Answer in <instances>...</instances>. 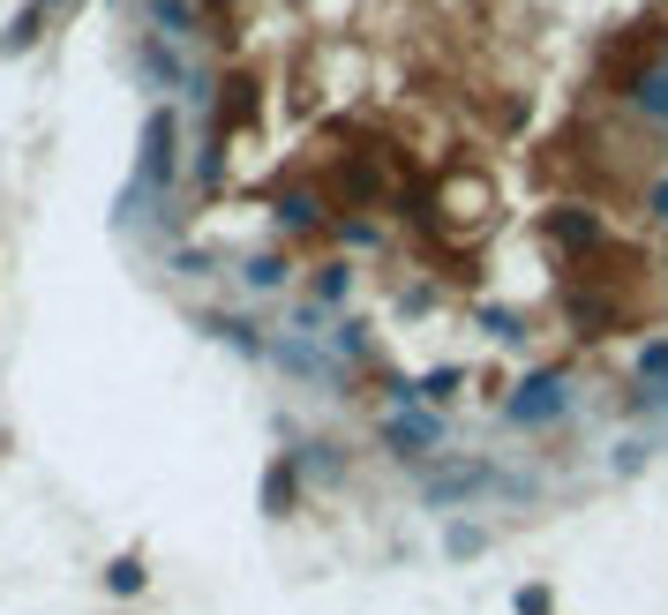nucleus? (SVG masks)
<instances>
[{
  "label": "nucleus",
  "instance_id": "nucleus-6",
  "mask_svg": "<svg viewBox=\"0 0 668 615\" xmlns=\"http://www.w3.org/2000/svg\"><path fill=\"white\" fill-rule=\"evenodd\" d=\"M286 503H293V465H271V481H263V510L286 518Z\"/></svg>",
  "mask_w": 668,
  "mask_h": 615
},
{
  "label": "nucleus",
  "instance_id": "nucleus-7",
  "mask_svg": "<svg viewBox=\"0 0 668 615\" xmlns=\"http://www.w3.org/2000/svg\"><path fill=\"white\" fill-rule=\"evenodd\" d=\"M249 286H263V293L286 286V263H278V255H255V263H249Z\"/></svg>",
  "mask_w": 668,
  "mask_h": 615
},
{
  "label": "nucleus",
  "instance_id": "nucleus-5",
  "mask_svg": "<svg viewBox=\"0 0 668 615\" xmlns=\"http://www.w3.org/2000/svg\"><path fill=\"white\" fill-rule=\"evenodd\" d=\"M548 241H563V248L601 241V218H548Z\"/></svg>",
  "mask_w": 668,
  "mask_h": 615
},
{
  "label": "nucleus",
  "instance_id": "nucleus-16",
  "mask_svg": "<svg viewBox=\"0 0 668 615\" xmlns=\"http://www.w3.org/2000/svg\"><path fill=\"white\" fill-rule=\"evenodd\" d=\"M654 210H661V218H668V188H661V196H654Z\"/></svg>",
  "mask_w": 668,
  "mask_h": 615
},
{
  "label": "nucleus",
  "instance_id": "nucleus-2",
  "mask_svg": "<svg viewBox=\"0 0 668 615\" xmlns=\"http://www.w3.org/2000/svg\"><path fill=\"white\" fill-rule=\"evenodd\" d=\"M173 173V113H151L143 128V173H135V188H158Z\"/></svg>",
  "mask_w": 668,
  "mask_h": 615
},
{
  "label": "nucleus",
  "instance_id": "nucleus-11",
  "mask_svg": "<svg viewBox=\"0 0 668 615\" xmlns=\"http://www.w3.org/2000/svg\"><path fill=\"white\" fill-rule=\"evenodd\" d=\"M481 548H489V540L473 534V526H451V556H481Z\"/></svg>",
  "mask_w": 668,
  "mask_h": 615
},
{
  "label": "nucleus",
  "instance_id": "nucleus-15",
  "mask_svg": "<svg viewBox=\"0 0 668 615\" xmlns=\"http://www.w3.org/2000/svg\"><path fill=\"white\" fill-rule=\"evenodd\" d=\"M646 406H661V413H668V383H661V391H654V398H646Z\"/></svg>",
  "mask_w": 668,
  "mask_h": 615
},
{
  "label": "nucleus",
  "instance_id": "nucleus-3",
  "mask_svg": "<svg viewBox=\"0 0 668 615\" xmlns=\"http://www.w3.org/2000/svg\"><path fill=\"white\" fill-rule=\"evenodd\" d=\"M383 436H391L406 458H420V451H436V443H443V420H428V413H391V420H383Z\"/></svg>",
  "mask_w": 668,
  "mask_h": 615
},
{
  "label": "nucleus",
  "instance_id": "nucleus-1",
  "mask_svg": "<svg viewBox=\"0 0 668 615\" xmlns=\"http://www.w3.org/2000/svg\"><path fill=\"white\" fill-rule=\"evenodd\" d=\"M563 406H571V398H563V375H534V383H518L511 420H518V428H534V420H556Z\"/></svg>",
  "mask_w": 668,
  "mask_h": 615
},
{
  "label": "nucleus",
  "instance_id": "nucleus-8",
  "mask_svg": "<svg viewBox=\"0 0 668 615\" xmlns=\"http://www.w3.org/2000/svg\"><path fill=\"white\" fill-rule=\"evenodd\" d=\"M459 391V369H436L428 383H414V398H451Z\"/></svg>",
  "mask_w": 668,
  "mask_h": 615
},
{
  "label": "nucleus",
  "instance_id": "nucleus-14",
  "mask_svg": "<svg viewBox=\"0 0 668 615\" xmlns=\"http://www.w3.org/2000/svg\"><path fill=\"white\" fill-rule=\"evenodd\" d=\"M518 615H548V593H541V585H526V593H518Z\"/></svg>",
  "mask_w": 668,
  "mask_h": 615
},
{
  "label": "nucleus",
  "instance_id": "nucleus-4",
  "mask_svg": "<svg viewBox=\"0 0 668 615\" xmlns=\"http://www.w3.org/2000/svg\"><path fill=\"white\" fill-rule=\"evenodd\" d=\"M489 481H496L489 465H459V473H428V481H420V495H428V503H459V495H481Z\"/></svg>",
  "mask_w": 668,
  "mask_h": 615
},
{
  "label": "nucleus",
  "instance_id": "nucleus-9",
  "mask_svg": "<svg viewBox=\"0 0 668 615\" xmlns=\"http://www.w3.org/2000/svg\"><path fill=\"white\" fill-rule=\"evenodd\" d=\"M278 218H286V226H316V204H308V196H286Z\"/></svg>",
  "mask_w": 668,
  "mask_h": 615
},
{
  "label": "nucleus",
  "instance_id": "nucleus-12",
  "mask_svg": "<svg viewBox=\"0 0 668 615\" xmlns=\"http://www.w3.org/2000/svg\"><path fill=\"white\" fill-rule=\"evenodd\" d=\"M638 98H646L654 113H668V76H646V83H638Z\"/></svg>",
  "mask_w": 668,
  "mask_h": 615
},
{
  "label": "nucleus",
  "instance_id": "nucleus-13",
  "mask_svg": "<svg viewBox=\"0 0 668 615\" xmlns=\"http://www.w3.org/2000/svg\"><path fill=\"white\" fill-rule=\"evenodd\" d=\"M135 585H143V563H128L121 556V563H113V593H135Z\"/></svg>",
  "mask_w": 668,
  "mask_h": 615
},
{
  "label": "nucleus",
  "instance_id": "nucleus-10",
  "mask_svg": "<svg viewBox=\"0 0 668 615\" xmlns=\"http://www.w3.org/2000/svg\"><path fill=\"white\" fill-rule=\"evenodd\" d=\"M638 375H668V338H654V345L638 353Z\"/></svg>",
  "mask_w": 668,
  "mask_h": 615
}]
</instances>
